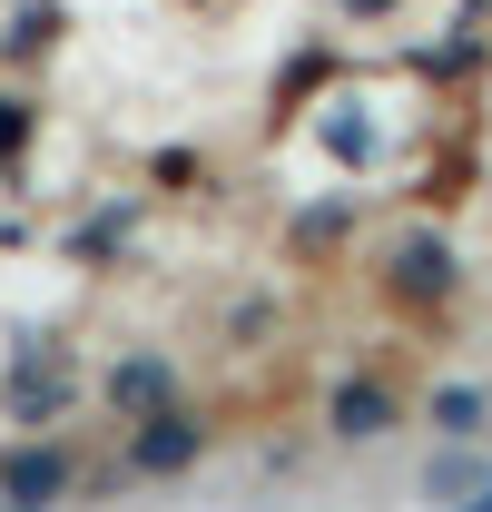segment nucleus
Listing matches in <instances>:
<instances>
[{"instance_id":"4","label":"nucleus","mask_w":492,"mask_h":512,"mask_svg":"<svg viewBox=\"0 0 492 512\" xmlns=\"http://www.w3.org/2000/svg\"><path fill=\"white\" fill-rule=\"evenodd\" d=\"M109 394H119L128 414H158V404H168V365H119V384H109Z\"/></svg>"},{"instance_id":"6","label":"nucleus","mask_w":492,"mask_h":512,"mask_svg":"<svg viewBox=\"0 0 492 512\" xmlns=\"http://www.w3.org/2000/svg\"><path fill=\"white\" fill-rule=\"evenodd\" d=\"M187 444H197L187 424H148V434H138V463H148V473H178V463H187Z\"/></svg>"},{"instance_id":"5","label":"nucleus","mask_w":492,"mask_h":512,"mask_svg":"<svg viewBox=\"0 0 492 512\" xmlns=\"http://www.w3.org/2000/svg\"><path fill=\"white\" fill-rule=\"evenodd\" d=\"M335 424H345V434H384V424H394V404L365 394V384H345V394H335Z\"/></svg>"},{"instance_id":"8","label":"nucleus","mask_w":492,"mask_h":512,"mask_svg":"<svg viewBox=\"0 0 492 512\" xmlns=\"http://www.w3.org/2000/svg\"><path fill=\"white\" fill-rule=\"evenodd\" d=\"M335 10H394V0H335Z\"/></svg>"},{"instance_id":"1","label":"nucleus","mask_w":492,"mask_h":512,"mask_svg":"<svg viewBox=\"0 0 492 512\" xmlns=\"http://www.w3.org/2000/svg\"><path fill=\"white\" fill-rule=\"evenodd\" d=\"M394 286H404L414 306H433V296L453 286V256H443V237H404V247H394Z\"/></svg>"},{"instance_id":"2","label":"nucleus","mask_w":492,"mask_h":512,"mask_svg":"<svg viewBox=\"0 0 492 512\" xmlns=\"http://www.w3.org/2000/svg\"><path fill=\"white\" fill-rule=\"evenodd\" d=\"M60 483H69V453H50V444H30V453L0 463V493H20V503H50Z\"/></svg>"},{"instance_id":"7","label":"nucleus","mask_w":492,"mask_h":512,"mask_svg":"<svg viewBox=\"0 0 492 512\" xmlns=\"http://www.w3.org/2000/svg\"><path fill=\"white\" fill-rule=\"evenodd\" d=\"M20 138H30V109H10V99H0V158H20Z\"/></svg>"},{"instance_id":"3","label":"nucleus","mask_w":492,"mask_h":512,"mask_svg":"<svg viewBox=\"0 0 492 512\" xmlns=\"http://www.w3.org/2000/svg\"><path fill=\"white\" fill-rule=\"evenodd\" d=\"M365 138H374V119H365V99H335V109H325V148H335V158H355V168H365V158H374Z\"/></svg>"}]
</instances>
